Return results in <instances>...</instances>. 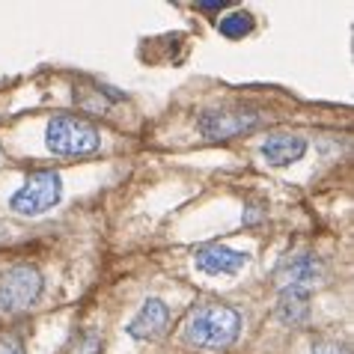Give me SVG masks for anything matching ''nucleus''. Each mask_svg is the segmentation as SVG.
I'll return each mask as SVG.
<instances>
[{
	"label": "nucleus",
	"instance_id": "obj_1",
	"mask_svg": "<svg viewBox=\"0 0 354 354\" xmlns=\"http://www.w3.org/2000/svg\"><path fill=\"white\" fill-rule=\"evenodd\" d=\"M239 330H241L239 313H235L230 304L209 301V304H200V307L191 310L188 322H185V342L196 351L218 354L239 339Z\"/></svg>",
	"mask_w": 354,
	"mask_h": 354
},
{
	"label": "nucleus",
	"instance_id": "obj_2",
	"mask_svg": "<svg viewBox=\"0 0 354 354\" xmlns=\"http://www.w3.org/2000/svg\"><path fill=\"white\" fill-rule=\"evenodd\" d=\"M102 143L98 129L75 113H60L48 122L45 129V146L54 155H66V158H81V155H93Z\"/></svg>",
	"mask_w": 354,
	"mask_h": 354
},
{
	"label": "nucleus",
	"instance_id": "obj_4",
	"mask_svg": "<svg viewBox=\"0 0 354 354\" xmlns=\"http://www.w3.org/2000/svg\"><path fill=\"white\" fill-rule=\"evenodd\" d=\"M42 295V274L36 265L18 262L0 274V307L6 313L30 310Z\"/></svg>",
	"mask_w": 354,
	"mask_h": 354
},
{
	"label": "nucleus",
	"instance_id": "obj_6",
	"mask_svg": "<svg viewBox=\"0 0 354 354\" xmlns=\"http://www.w3.org/2000/svg\"><path fill=\"white\" fill-rule=\"evenodd\" d=\"M194 262L200 271L221 277V274H239L244 265L250 262V253L223 248V244H205V248H200L194 253Z\"/></svg>",
	"mask_w": 354,
	"mask_h": 354
},
{
	"label": "nucleus",
	"instance_id": "obj_3",
	"mask_svg": "<svg viewBox=\"0 0 354 354\" xmlns=\"http://www.w3.org/2000/svg\"><path fill=\"white\" fill-rule=\"evenodd\" d=\"M63 196V179L54 170H39L27 176V182L12 194L9 209L21 218H39V214L51 212Z\"/></svg>",
	"mask_w": 354,
	"mask_h": 354
},
{
	"label": "nucleus",
	"instance_id": "obj_8",
	"mask_svg": "<svg viewBox=\"0 0 354 354\" xmlns=\"http://www.w3.org/2000/svg\"><path fill=\"white\" fill-rule=\"evenodd\" d=\"M322 262L316 257H310V253H304V257H289L286 262L277 268V283L283 289L286 286H298V289H313V283L322 280Z\"/></svg>",
	"mask_w": 354,
	"mask_h": 354
},
{
	"label": "nucleus",
	"instance_id": "obj_14",
	"mask_svg": "<svg viewBox=\"0 0 354 354\" xmlns=\"http://www.w3.org/2000/svg\"><path fill=\"white\" fill-rule=\"evenodd\" d=\"M200 9H209V12H218V9H223V3H200Z\"/></svg>",
	"mask_w": 354,
	"mask_h": 354
},
{
	"label": "nucleus",
	"instance_id": "obj_7",
	"mask_svg": "<svg viewBox=\"0 0 354 354\" xmlns=\"http://www.w3.org/2000/svg\"><path fill=\"white\" fill-rule=\"evenodd\" d=\"M167 324H170V310H167V304L161 298H149L140 307V313L131 319L129 333L134 339H158V337H164Z\"/></svg>",
	"mask_w": 354,
	"mask_h": 354
},
{
	"label": "nucleus",
	"instance_id": "obj_11",
	"mask_svg": "<svg viewBox=\"0 0 354 354\" xmlns=\"http://www.w3.org/2000/svg\"><path fill=\"white\" fill-rule=\"evenodd\" d=\"M218 30L226 36V39H241L253 30V15L250 12H232L218 21Z\"/></svg>",
	"mask_w": 354,
	"mask_h": 354
},
{
	"label": "nucleus",
	"instance_id": "obj_9",
	"mask_svg": "<svg viewBox=\"0 0 354 354\" xmlns=\"http://www.w3.org/2000/svg\"><path fill=\"white\" fill-rule=\"evenodd\" d=\"M304 152H307V140L298 134H271L262 143V158L271 167H289L295 161H301Z\"/></svg>",
	"mask_w": 354,
	"mask_h": 354
},
{
	"label": "nucleus",
	"instance_id": "obj_10",
	"mask_svg": "<svg viewBox=\"0 0 354 354\" xmlns=\"http://www.w3.org/2000/svg\"><path fill=\"white\" fill-rule=\"evenodd\" d=\"M277 316L286 324H304L310 319V289H298V286H286L280 292L277 301Z\"/></svg>",
	"mask_w": 354,
	"mask_h": 354
},
{
	"label": "nucleus",
	"instance_id": "obj_5",
	"mask_svg": "<svg viewBox=\"0 0 354 354\" xmlns=\"http://www.w3.org/2000/svg\"><path fill=\"white\" fill-rule=\"evenodd\" d=\"M259 122H262V116L253 111H230V107H221V111H205L200 116V131L209 137V140H230V137H239L244 131L257 129Z\"/></svg>",
	"mask_w": 354,
	"mask_h": 354
},
{
	"label": "nucleus",
	"instance_id": "obj_13",
	"mask_svg": "<svg viewBox=\"0 0 354 354\" xmlns=\"http://www.w3.org/2000/svg\"><path fill=\"white\" fill-rule=\"evenodd\" d=\"M313 354H351L346 342H337V339H319L313 346Z\"/></svg>",
	"mask_w": 354,
	"mask_h": 354
},
{
	"label": "nucleus",
	"instance_id": "obj_12",
	"mask_svg": "<svg viewBox=\"0 0 354 354\" xmlns=\"http://www.w3.org/2000/svg\"><path fill=\"white\" fill-rule=\"evenodd\" d=\"M0 354H27L21 337H15V333H0Z\"/></svg>",
	"mask_w": 354,
	"mask_h": 354
}]
</instances>
